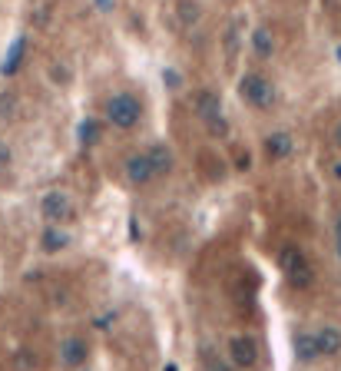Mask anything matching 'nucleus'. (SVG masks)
Wrapping results in <instances>:
<instances>
[{
	"mask_svg": "<svg viewBox=\"0 0 341 371\" xmlns=\"http://www.w3.org/2000/svg\"><path fill=\"white\" fill-rule=\"evenodd\" d=\"M76 136H80V143H83V146H96L100 140H103V123L90 116V120H83V123H80Z\"/></svg>",
	"mask_w": 341,
	"mask_h": 371,
	"instance_id": "nucleus-16",
	"label": "nucleus"
},
{
	"mask_svg": "<svg viewBox=\"0 0 341 371\" xmlns=\"http://www.w3.org/2000/svg\"><path fill=\"white\" fill-rule=\"evenodd\" d=\"M262 146H266V156H268V160H285V156H292L295 140H292V133L278 130V133H268Z\"/></svg>",
	"mask_w": 341,
	"mask_h": 371,
	"instance_id": "nucleus-10",
	"label": "nucleus"
},
{
	"mask_svg": "<svg viewBox=\"0 0 341 371\" xmlns=\"http://www.w3.org/2000/svg\"><path fill=\"white\" fill-rule=\"evenodd\" d=\"M149 160H152V166H156V172L159 176H169L172 172V166H176V156H172V150L166 143H156V146H149Z\"/></svg>",
	"mask_w": 341,
	"mask_h": 371,
	"instance_id": "nucleus-13",
	"label": "nucleus"
},
{
	"mask_svg": "<svg viewBox=\"0 0 341 371\" xmlns=\"http://www.w3.org/2000/svg\"><path fill=\"white\" fill-rule=\"evenodd\" d=\"M23 53H27V37H17L14 43H10V50L4 53V63H0V73L4 76H14L20 70V63H23Z\"/></svg>",
	"mask_w": 341,
	"mask_h": 371,
	"instance_id": "nucleus-11",
	"label": "nucleus"
},
{
	"mask_svg": "<svg viewBox=\"0 0 341 371\" xmlns=\"http://www.w3.org/2000/svg\"><path fill=\"white\" fill-rule=\"evenodd\" d=\"M10 166V146L7 143H0V172Z\"/></svg>",
	"mask_w": 341,
	"mask_h": 371,
	"instance_id": "nucleus-20",
	"label": "nucleus"
},
{
	"mask_svg": "<svg viewBox=\"0 0 341 371\" xmlns=\"http://www.w3.org/2000/svg\"><path fill=\"white\" fill-rule=\"evenodd\" d=\"M179 23L182 27H196L202 20V7H199V0H179Z\"/></svg>",
	"mask_w": 341,
	"mask_h": 371,
	"instance_id": "nucleus-17",
	"label": "nucleus"
},
{
	"mask_svg": "<svg viewBox=\"0 0 341 371\" xmlns=\"http://www.w3.org/2000/svg\"><path fill=\"white\" fill-rule=\"evenodd\" d=\"M53 80H70V73H67V70H63V67H60V63H57V67H53Z\"/></svg>",
	"mask_w": 341,
	"mask_h": 371,
	"instance_id": "nucleus-24",
	"label": "nucleus"
},
{
	"mask_svg": "<svg viewBox=\"0 0 341 371\" xmlns=\"http://www.w3.org/2000/svg\"><path fill=\"white\" fill-rule=\"evenodd\" d=\"M332 176H335V179H341V160L332 162Z\"/></svg>",
	"mask_w": 341,
	"mask_h": 371,
	"instance_id": "nucleus-26",
	"label": "nucleus"
},
{
	"mask_svg": "<svg viewBox=\"0 0 341 371\" xmlns=\"http://www.w3.org/2000/svg\"><path fill=\"white\" fill-rule=\"evenodd\" d=\"M86 355H90V348H86V342L76 338V335H70V338L60 342V365H63V368H80V365L86 362Z\"/></svg>",
	"mask_w": 341,
	"mask_h": 371,
	"instance_id": "nucleus-8",
	"label": "nucleus"
},
{
	"mask_svg": "<svg viewBox=\"0 0 341 371\" xmlns=\"http://www.w3.org/2000/svg\"><path fill=\"white\" fill-rule=\"evenodd\" d=\"M238 96H242L252 110H272L275 106L272 80H266V76L256 73V70H248V73L238 76Z\"/></svg>",
	"mask_w": 341,
	"mask_h": 371,
	"instance_id": "nucleus-3",
	"label": "nucleus"
},
{
	"mask_svg": "<svg viewBox=\"0 0 341 371\" xmlns=\"http://www.w3.org/2000/svg\"><path fill=\"white\" fill-rule=\"evenodd\" d=\"M295 358L302 365H312L322 358V345H318V335L315 332H298L295 335Z\"/></svg>",
	"mask_w": 341,
	"mask_h": 371,
	"instance_id": "nucleus-9",
	"label": "nucleus"
},
{
	"mask_svg": "<svg viewBox=\"0 0 341 371\" xmlns=\"http://www.w3.org/2000/svg\"><path fill=\"white\" fill-rule=\"evenodd\" d=\"M67 246H70V236L60 226H47V229H43V236H40V249H43V252L53 256V252H60V249H67Z\"/></svg>",
	"mask_w": 341,
	"mask_h": 371,
	"instance_id": "nucleus-14",
	"label": "nucleus"
},
{
	"mask_svg": "<svg viewBox=\"0 0 341 371\" xmlns=\"http://www.w3.org/2000/svg\"><path fill=\"white\" fill-rule=\"evenodd\" d=\"M278 266H282L285 278L292 282L295 288H308L312 286V262H308V256H305L298 246H282V252H278Z\"/></svg>",
	"mask_w": 341,
	"mask_h": 371,
	"instance_id": "nucleus-4",
	"label": "nucleus"
},
{
	"mask_svg": "<svg viewBox=\"0 0 341 371\" xmlns=\"http://www.w3.org/2000/svg\"><path fill=\"white\" fill-rule=\"evenodd\" d=\"M318 345H322V355H341V332L335 325H322L318 328Z\"/></svg>",
	"mask_w": 341,
	"mask_h": 371,
	"instance_id": "nucleus-15",
	"label": "nucleus"
},
{
	"mask_svg": "<svg viewBox=\"0 0 341 371\" xmlns=\"http://www.w3.org/2000/svg\"><path fill=\"white\" fill-rule=\"evenodd\" d=\"M17 368H30V355H27V352L17 355Z\"/></svg>",
	"mask_w": 341,
	"mask_h": 371,
	"instance_id": "nucleus-23",
	"label": "nucleus"
},
{
	"mask_svg": "<svg viewBox=\"0 0 341 371\" xmlns=\"http://www.w3.org/2000/svg\"><path fill=\"white\" fill-rule=\"evenodd\" d=\"M332 140H335V146H338V150H341V123L332 130Z\"/></svg>",
	"mask_w": 341,
	"mask_h": 371,
	"instance_id": "nucleus-25",
	"label": "nucleus"
},
{
	"mask_svg": "<svg viewBox=\"0 0 341 371\" xmlns=\"http://www.w3.org/2000/svg\"><path fill=\"white\" fill-rule=\"evenodd\" d=\"M162 371H179V368H176V365H166V368H162Z\"/></svg>",
	"mask_w": 341,
	"mask_h": 371,
	"instance_id": "nucleus-27",
	"label": "nucleus"
},
{
	"mask_svg": "<svg viewBox=\"0 0 341 371\" xmlns=\"http://www.w3.org/2000/svg\"><path fill=\"white\" fill-rule=\"evenodd\" d=\"M192 113L206 123L209 136H219V140L229 136V120L222 113V96L216 90H196L192 93Z\"/></svg>",
	"mask_w": 341,
	"mask_h": 371,
	"instance_id": "nucleus-1",
	"label": "nucleus"
},
{
	"mask_svg": "<svg viewBox=\"0 0 341 371\" xmlns=\"http://www.w3.org/2000/svg\"><path fill=\"white\" fill-rule=\"evenodd\" d=\"M156 176H159V172L152 166L149 152H133V156L126 160V179L133 182V186H146V182H152Z\"/></svg>",
	"mask_w": 341,
	"mask_h": 371,
	"instance_id": "nucleus-7",
	"label": "nucleus"
},
{
	"mask_svg": "<svg viewBox=\"0 0 341 371\" xmlns=\"http://www.w3.org/2000/svg\"><path fill=\"white\" fill-rule=\"evenodd\" d=\"M236 50H238V20H232L226 30V53H229V63L236 60Z\"/></svg>",
	"mask_w": 341,
	"mask_h": 371,
	"instance_id": "nucleus-18",
	"label": "nucleus"
},
{
	"mask_svg": "<svg viewBox=\"0 0 341 371\" xmlns=\"http://www.w3.org/2000/svg\"><path fill=\"white\" fill-rule=\"evenodd\" d=\"M162 83L169 86V90H179V86H182V76L176 73L172 67H166V70H162Z\"/></svg>",
	"mask_w": 341,
	"mask_h": 371,
	"instance_id": "nucleus-19",
	"label": "nucleus"
},
{
	"mask_svg": "<svg viewBox=\"0 0 341 371\" xmlns=\"http://www.w3.org/2000/svg\"><path fill=\"white\" fill-rule=\"evenodd\" d=\"M106 123H113L116 130H136L142 120V103H140V96L133 93H113L110 100H106Z\"/></svg>",
	"mask_w": 341,
	"mask_h": 371,
	"instance_id": "nucleus-2",
	"label": "nucleus"
},
{
	"mask_svg": "<svg viewBox=\"0 0 341 371\" xmlns=\"http://www.w3.org/2000/svg\"><path fill=\"white\" fill-rule=\"evenodd\" d=\"M335 246H338V258H341V216L335 219Z\"/></svg>",
	"mask_w": 341,
	"mask_h": 371,
	"instance_id": "nucleus-22",
	"label": "nucleus"
},
{
	"mask_svg": "<svg viewBox=\"0 0 341 371\" xmlns=\"http://www.w3.org/2000/svg\"><path fill=\"white\" fill-rule=\"evenodd\" d=\"M248 166H252L248 152H238V156H236V169H248Z\"/></svg>",
	"mask_w": 341,
	"mask_h": 371,
	"instance_id": "nucleus-21",
	"label": "nucleus"
},
{
	"mask_svg": "<svg viewBox=\"0 0 341 371\" xmlns=\"http://www.w3.org/2000/svg\"><path fill=\"white\" fill-rule=\"evenodd\" d=\"M229 362L236 368H252L258 362V342L252 335H232L229 338Z\"/></svg>",
	"mask_w": 341,
	"mask_h": 371,
	"instance_id": "nucleus-6",
	"label": "nucleus"
},
{
	"mask_svg": "<svg viewBox=\"0 0 341 371\" xmlns=\"http://www.w3.org/2000/svg\"><path fill=\"white\" fill-rule=\"evenodd\" d=\"M40 216L47 219V226H60V222H67L73 216V202H70V196L63 189H50L40 199Z\"/></svg>",
	"mask_w": 341,
	"mask_h": 371,
	"instance_id": "nucleus-5",
	"label": "nucleus"
},
{
	"mask_svg": "<svg viewBox=\"0 0 341 371\" xmlns=\"http://www.w3.org/2000/svg\"><path fill=\"white\" fill-rule=\"evenodd\" d=\"M252 53H256L258 60H272V53H275V37H272V30L268 27H256L252 30Z\"/></svg>",
	"mask_w": 341,
	"mask_h": 371,
	"instance_id": "nucleus-12",
	"label": "nucleus"
},
{
	"mask_svg": "<svg viewBox=\"0 0 341 371\" xmlns=\"http://www.w3.org/2000/svg\"><path fill=\"white\" fill-rule=\"evenodd\" d=\"M335 57H338V63H341V47H335Z\"/></svg>",
	"mask_w": 341,
	"mask_h": 371,
	"instance_id": "nucleus-28",
	"label": "nucleus"
}]
</instances>
